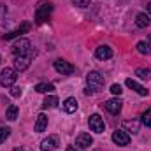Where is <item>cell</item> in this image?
<instances>
[{
  "instance_id": "obj_1",
  "label": "cell",
  "mask_w": 151,
  "mask_h": 151,
  "mask_svg": "<svg viewBox=\"0 0 151 151\" xmlns=\"http://www.w3.org/2000/svg\"><path fill=\"white\" fill-rule=\"evenodd\" d=\"M12 55H14V56H25V55H28V56H35L37 51H35V47L30 44L28 39H19L18 42L12 44Z\"/></svg>"
},
{
  "instance_id": "obj_2",
  "label": "cell",
  "mask_w": 151,
  "mask_h": 151,
  "mask_svg": "<svg viewBox=\"0 0 151 151\" xmlns=\"http://www.w3.org/2000/svg\"><path fill=\"white\" fill-rule=\"evenodd\" d=\"M86 83H88V90L91 93H99L104 88V76L100 72H97V70H91L86 76Z\"/></svg>"
},
{
  "instance_id": "obj_3",
  "label": "cell",
  "mask_w": 151,
  "mask_h": 151,
  "mask_svg": "<svg viewBox=\"0 0 151 151\" xmlns=\"http://www.w3.org/2000/svg\"><path fill=\"white\" fill-rule=\"evenodd\" d=\"M51 12H53V4L46 2V0H40L37 9H35V21H37L39 25L44 23V21H47L49 16H51Z\"/></svg>"
},
{
  "instance_id": "obj_4",
  "label": "cell",
  "mask_w": 151,
  "mask_h": 151,
  "mask_svg": "<svg viewBox=\"0 0 151 151\" xmlns=\"http://www.w3.org/2000/svg\"><path fill=\"white\" fill-rule=\"evenodd\" d=\"M16 69H9V67H5L2 72H0V84L4 86V88H9V86H12L14 83H16Z\"/></svg>"
},
{
  "instance_id": "obj_5",
  "label": "cell",
  "mask_w": 151,
  "mask_h": 151,
  "mask_svg": "<svg viewBox=\"0 0 151 151\" xmlns=\"http://www.w3.org/2000/svg\"><path fill=\"white\" fill-rule=\"evenodd\" d=\"M88 125H90V130H91V132H97V134H102V132L106 130L104 119H102L99 114H91L90 119H88Z\"/></svg>"
},
{
  "instance_id": "obj_6",
  "label": "cell",
  "mask_w": 151,
  "mask_h": 151,
  "mask_svg": "<svg viewBox=\"0 0 151 151\" xmlns=\"http://www.w3.org/2000/svg\"><path fill=\"white\" fill-rule=\"evenodd\" d=\"M55 70L56 72H60L62 76H70L74 74V65H70L69 62H65V60H56L55 62Z\"/></svg>"
},
{
  "instance_id": "obj_7",
  "label": "cell",
  "mask_w": 151,
  "mask_h": 151,
  "mask_svg": "<svg viewBox=\"0 0 151 151\" xmlns=\"http://www.w3.org/2000/svg\"><path fill=\"white\" fill-rule=\"evenodd\" d=\"M30 28H32V25H30L28 21H25V23H21L16 30H12V32L5 34V35H4V39H5V40H11V39H14V37H19V35H23V34L30 32Z\"/></svg>"
},
{
  "instance_id": "obj_8",
  "label": "cell",
  "mask_w": 151,
  "mask_h": 151,
  "mask_svg": "<svg viewBox=\"0 0 151 151\" xmlns=\"http://www.w3.org/2000/svg\"><path fill=\"white\" fill-rule=\"evenodd\" d=\"M34 60V56H28V55H25V56H14V69L16 70H27L28 67H30V62Z\"/></svg>"
},
{
  "instance_id": "obj_9",
  "label": "cell",
  "mask_w": 151,
  "mask_h": 151,
  "mask_svg": "<svg viewBox=\"0 0 151 151\" xmlns=\"http://www.w3.org/2000/svg\"><path fill=\"white\" fill-rule=\"evenodd\" d=\"M91 144H93V139H91V135L86 134V132H83V134H79V135L76 137V146H77L79 150H88Z\"/></svg>"
},
{
  "instance_id": "obj_10",
  "label": "cell",
  "mask_w": 151,
  "mask_h": 151,
  "mask_svg": "<svg viewBox=\"0 0 151 151\" xmlns=\"http://www.w3.org/2000/svg\"><path fill=\"white\" fill-rule=\"evenodd\" d=\"M113 141H114V144H118V146H128L130 135L125 130H116V132H113Z\"/></svg>"
},
{
  "instance_id": "obj_11",
  "label": "cell",
  "mask_w": 151,
  "mask_h": 151,
  "mask_svg": "<svg viewBox=\"0 0 151 151\" xmlns=\"http://www.w3.org/2000/svg\"><path fill=\"white\" fill-rule=\"evenodd\" d=\"M121 107H123V102H121L119 99H111V100L106 102V109L111 114H114V116L121 113Z\"/></svg>"
},
{
  "instance_id": "obj_12",
  "label": "cell",
  "mask_w": 151,
  "mask_h": 151,
  "mask_svg": "<svg viewBox=\"0 0 151 151\" xmlns=\"http://www.w3.org/2000/svg\"><path fill=\"white\" fill-rule=\"evenodd\" d=\"M56 148H58V137L56 135H51V137H47V139H44L40 142V150L42 151H53Z\"/></svg>"
},
{
  "instance_id": "obj_13",
  "label": "cell",
  "mask_w": 151,
  "mask_h": 151,
  "mask_svg": "<svg viewBox=\"0 0 151 151\" xmlns=\"http://www.w3.org/2000/svg\"><path fill=\"white\" fill-rule=\"evenodd\" d=\"M95 56L99 60H109V58H113V49L109 46H99L95 51Z\"/></svg>"
},
{
  "instance_id": "obj_14",
  "label": "cell",
  "mask_w": 151,
  "mask_h": 151,
  "mask_svg": "<svg viewBox=\"0 0 151 151\" xmlns=\"http://www.w3.org/2000/svg\"><path fill=\"white\" fill-rule=\"evenodd\" d=\"M125 84H127V86H128L130 90H134V91H137V93H139L141 97H146V95H148V90H146L144 86H141V84H139L137 81H134V79H130V77H128V79L125 81Z\"/></svg>"
},
{
  "instance_id": "obj_15",
  "label": "cell",
  "mask_w": 151,
  "mask_h": 151,
  "mask_svg": "<svg viewBox=\"0 0 151 151\" xmlns=\"http://www.w3.org/2000/svg\"><path fill=\"white\" fill-rule=\"evenodd\" d=\"M34 128H35V132H44V130L47 128V116H46V114H39Z\"/></svg>"
},
{
  "instance_id": "obj_16",
  "label": "cell",
  "mask_w": 151,
  "mask_h": 151,
  "mask_svg": "<svg viewBox=\"0 0 151 151\" xmlns=\"http://www.w3.org/2000/svg\"><path fill=\"white\" fill-rule=\"evenodd\" d=\"M62 106H63V111H65V113H76V109H77V100H76L74 97H69Z\"/></svg>"
},
{
  "instance_id": "obj_17",
  "label": "cell",
  "mask_w": 151,
  "mask_h": 151,
  "mask_svg": "<svg viewBox=\"0 0 151 151\" xmlns=\"http://www.w3.org/2000/svg\"><path fill=\"white\" fill-rule=\"evenodd\" d=\"M150 16L148 14H144V12H141V14H137V18H135V25L139 27V28H146L148 25H150Z\"/></svg>"
},
{
  "instance_id": "obj_18",
  "label": "cell",
  "mask_w": 151,
  "mask_h": 151,
  "mask_svg": "<svg viewBox=\"0 0 151 151\" xmlns=\"http://www.w3.org/2000/svg\"><path fill=\"white\" fill-rule=\"evenodd\" d=\"M56 106H58V99H56L55 95L46 97L44 102H42V109H53V107H56Z\"/></svg>"
},
{
  "instance_id": "obj_19",
  "label": "cell",
  "mask_w": 151,
  "mask_h": 151,
  "mask_svg": "<svg viewBox=\"0 0 151 151\" xmlns=\"http://www.w3.org/2000/svg\"><path fill=\"white\" fill-rule=\"evenodd\" d=\"M53 90H55V86L51 83H39L37 86H35V91L37 93H49Z\"/></svg>"
},
{
  "instance_id": "obj_20",
  "label": "cell",
  "mask_w": 151,
  "mask_h": 151,
  "mask_svg": "<svg viewBox=\"0 0 151 151\" xmlns=\"http://www.w3.org/2000/svg\"><path fill=\"white\" fill-rule=\"evenodd\" d=\"M18 113H19V111H18L16 106H9V107H7V113H5V118H7L9 121H14V119L18 118Z\"/></svg>"
},
{
  "instance_id": "obj_21",
  "label": "cell",
  "mask_w": 151,
  "mask_h": 151,
  "mask_svg": "<svg viewBox=\"0 0 151 151\" xmlns=\"http://www.w3.org/2000/svg\"><path fill=\"white\" fill-rule=\"evenodd\" d=\"M135 76L142 81H148V79H151V69H137Z\"/></svg>"
},
{
  "instance_id": "obj_22",
  "label": "cell",
  "mask_w": 151,
  "mask_h": 151,
  "mask_svg": "<svg viewBox=\"0 0 151 151\" xmlns=\"http://www.w3.org/2000/svg\"><path fill=\"white\" fill-rule=\"evenodd\" d=\"M137 51H139L141 55H150L151 53V46L148 44V42L141 40V42H137Z\"/></svg>"
},
{
  "instance_id": "obj_23",
  "label": "cell",
  "mask_w": 151,
  "mask_h": 151,
  "mask_svg": "<svg viewBox=\"0 0 151 151\" xmlns=\"http://www.w3.org/2000/svg\"><path fill=\"white\" fill-rule=\"evenodd\" d=\"M123 127L128 128L132 134H137L139 132V123L137 121H123Z\"/></svg>"
},
{
  "instance_id": "obj_24",
  "label": "cell",
  "mask_w": 151,
  "mask_h": 151,
  "mask_svg": "<svg viewBox=\"0 0 151 151\" xmlns=\"http://www.w3.org/2000/svg\"><path fill=\"white\" fill-rule=\"evenodd\" d=\"M141 118H142V119H141V121H142V125H146V127H150V128H151V109H146V111L142 113Z\"/></svg>"
},
{
  "instance_id": "obj_25",
  "label": "cell",
  "mask_w": 151,
  "mask_h": 151,
  "mask_svg": "<svg viewBox=\"0 0 151 151\" xmlns=\"http://www.w3.org/2000/svg\"><path fill=\"white\" fill-rule=\"evenodd\" d=\"M11 135V128H7V127H2L0 128V144L2 142H5V139Z\"/></svg>"
},
{
  "instance_id": "obj_26",
  "label": "cell",
  "mask_w": 151,
  "mask_h": 151,
  "mask_svg": "<svg viewBox=\"0 0 151 151\" xmlns=\"http://www.w3.org/2000/svg\"><path fill=\"white\" fill-rule=\"evenodd\" d=\"M72 2H74V5H77V7H88L91 0H72Z\"/></svg>"
},
{
  "instance_id": "obj_27",
  "label": "cell",
  "mask_w": 151,
  "mask_h": 151,
  "mask_svg": "<svg viewBox=\"0 0 151 151\" xmlns=\"http://www.w3.org/2000/svg\"><path fill=\"white\" fill-rule=\"evenodd\" d=\"M111 91H113L114 95H121V91H123V90H121V86H119V84H113V86H111Z\"/></svg>"
},
{
  "instance_id": "obj_28",
  "label": "cell",
  "mask_w": 151,
  "mask_h": 151,
  "mask_svg": "<svg viewBox=\"0 0 151 151\" xmlns=\"http://www.w3.org/2000/svg\"><path fill=\"white\" fill-rule=\"evenodd\" d=\"M11 95H12V97H21V88H19V86H14V88L11 90Z\"/></svg>"
},
{
  "instance_id": "obj_29",
  "label": "cell",
  "mask_w": 151,
  "mask_h": 151,
  "mask_svg": "<svg viewBox=\"0 0 151 151\" xmlns=\"http://www.w3.org/2000/svg\"><path fill=\"white\" fill-rule=\"evenodd\" d=\"M67 151H77V150H76L74 146H67Z\"/></svg>"
},
{
  "instance_id": "obj_30",
  "label": "cell",
  "mask_w": 151,
  "mask_h": 151,
  "mask_svg": "<svg viewBox=\"0 0 151 151\" xmlns=\"http://www.w3.org/2000/svg\"><path fill=\"white\" fill-rule=\"evenodd\" d=\"M148 11H150V14H151V2L148 4Z\"/></svg>"
},
{
  "instance_id": "obj_31",
  "label": "cell",
  "mask_w": 151,
  "mask_h": 151,
  "mask_svg": "<svg viewBox=\"0 0 151 151\" xmlns=\"http://www.w3.org/2000/svg\"><path fill=\"white\" fill-rule=\"evenodd\" d=\"M14 151H23V148H14Z\"/></svg>"
},
{
  "instance_id": "obj_32",
  "label": "cell",
  "mask_w": 151,
  "mask_h": 151,
  "mask_svg": "<svg viewBox=\"0 0 151 151\" xmlns=\"http://www.w3.org/2000/svg\"><path fill=\"white\" fill-rule=\"evenodd\" d=\"M0 63H2V56H0Z\"/></svg>"
}]
</instances>
